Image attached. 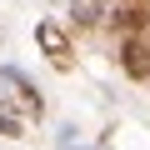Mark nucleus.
<instances>
[{"mask_svg":"<svg viewBox=\"0 0 150 150\" xmlns=\"http://www.w3.org/2000/svg\"><path fill=\"white\" fill-rule=\"evenodd\" d=\"M0 135H20V120H15V115H5V110H0Z\"/></svg>","mask_w":150,"mask_h":150,"instance_id":"nucleus-4","label":"nucleus"},{"mask_svg":"<svg viewBox=\"0 0 150 150\" xmlns=\"http://www.w3.org/2000/svg\"><path fill=\"white\" fill-rule=\"evenodd\" d=\"M120 25H125V30H140V25H145V10H140V5H135V10H125V15H120Z\"/></svg>","mask_w":150,"mask_h":150,"instance_id":"nucleus-3","label":"nucleus"},{"mask_svg":"<svg viewBox=\"0 0 150 150\" xmlns=\"http://www.w3.org/2000/svg\"><path fill=\"white\" fill-rule=\"evenodd\" d=\"M35 40L45 45V55H50L55 65H65V60H70V40L60 35V25H50V20H40V25H35Z\"/></svg>","mask_w":150,"mask_h":150,"instance_id":"nucleus-2","label":"nucleus"},{"mask_svg":"<svg viewBox=\"0 0 150 150\" xmlns=\"http://www.w3.org/2000/svg\"><path fill=\"white\" fill-rule=\"evenodd\" d=\"M120 65H125V75L130 80H150V50H145V40H125L120 45Z\"/></svg>","mask_w":150,"mask_h":150,"instance_id":"nucleus-1","label":"nucleus"}]
</instances>
